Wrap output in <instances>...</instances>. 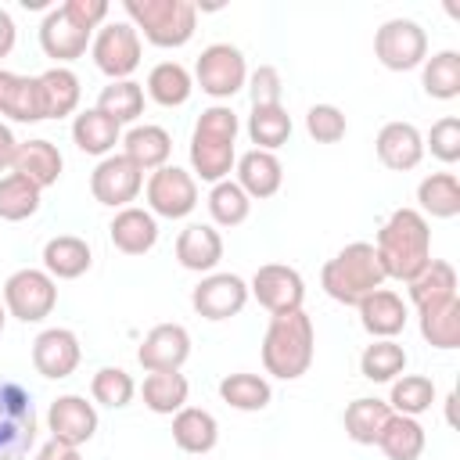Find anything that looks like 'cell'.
<instances>
[{
    "label": "cell",
    "mask_w": 460,
    "mask_h": 460,
    "mask_svg": "<svg viewBox=\"0 0 460 460\" xmlns=\"http://www.w3.org/2000/svg\"><path fill=\"white\" fill-rule=\"evenodd\" d=\"M377 262L392 280H413L431 262V226L417 208H395L377 230Z\"/></svg>",
    "instance_id": "6da1fadb"
},
{
    "label": "cell",
    "mask_w": 460,
    "mask_h": 460,
    "mask_svg": "<svg viewBox=\"0 0 460 460\" xmlns=\"http://www.w3.org/2000/svg\"><path fill=\"white\" fill-rule=\"evenodd\" d=\"M237 111L230 104H212L198 115L190 133V169L205 183L230 180V169L237 162Z\"/></svg>",
    "instance_id": "7a4b0ae2"
},
{
    "label": "cell",
    "mask_w": 460,
    "mask_h": 460,
    "mask_svg": "<svg viewBox=\"0 0 460 460\" xmlns=\"http://www.w3.org/2000/svg\"><path fill=\"white\" fill-rule=\"evenodd\" d=\"M313 349H316V334H313L309 313L305 309L280 313L266 327L262 367H266V374H273L280 381H298L313 367Z\"/></svg>",
    "instance_id": "3957f363"
},
{
    "label": "cell",
    "mask_w": 460,
    "mask_h": 460,
    "mask_svg": "<svg viewBox=\"0 0 460 460\" xmlns=\"http://www.w3.org/2000/svg\"><path fill=\"white\" fill-rule=\"evenodd\" d=\"M385 280H388V277H385V270H381L377 252H374L370 241H352V244H345V248H341L334 259H327L323 270H320L323 291H327L334 302H341V305H359V302H363L370 291H377Z\"/></svg>",
    "instance_id": "277c9868"
},
{
    "label": "cell",
    "mask_w": 460,
    "mask_h": 460,
    "mask_svg": "<svg viewBox=\"0 0 460 460\" xmlns=\"http://www.w3.org/2000/svg\"><path fill=\"white\" fill-rule=\"evenodd\" d=\"M122 11L151 47H183L198 29V7L190 0H122Z\"/></svg>",
    "instance_id": "5b68a950"
},
{
    "label": "cell",
    "mask_w": 460,
    "mask_h": 460,
    "mask_svg": "<svg viewBox=\"0 0 460 460\" xmlns=\"http://www.w3.org/2000/svg\"><path fill=\"white\" fill-rule=\"evenodd\" d=\"M40 420L25 385L0 377V460H22L36 442Z\"/></svg>",
    "instance_id": "8992f818"
},
{
    "label": "cell",
    "mask_w": 460,
    "mask_h": 460,
    "mask_svg": "<svg viewBox=\"0 0 460 460\" xmlns=\"http://www.w3.org/2000/svg\"><path fill=\"white\" fill-rule=\"evenodd\" d=\"M4 309L7 316L22 320V323H40L54 313L58 305V280L47 273V270H14L7 280H4Z\"/></svg>",
    "instance_id": "52a82bcc"
},
{
    "label": "cell",
    "mask_w": 460,
    "mask_h": 460,
    "mask_svg": "<svg viewBox=\"0 0 460 460\" xmlns=\"http://www.w3.org/2000/svg\"><path fill=\"white\" fill-rule=\"evenodd\" d=\"M194 79H198L201 93H208L216 101H226L237 90H244V83H248V61H244V54L234 43H208L198 54Z\"/></svg>",
    "instance_id": "ba28073f"
},
{
    "label": "cell",
    "mask_w": 460,
    "mask_h": 460,
    "mask_svg": "<svg viewBox=\"0 0 460 460\" xmlns=\"http://www.w3.org/2000/svg\"><path fill=\"white\" fill-rule=\"evenodd\" d=\"M374 54L388 72L420 68L428 58V32L413 18H388L374 32Z\"/></svg>",
    "instance_id": "9c48e42d"
},
{
    "label": "cell",
    "mask_w": 460,
    "mask_h": 460,
    "mask_svg": "<svg viewBox=\"0 0 460 460\" xmlns=\"http://www.w3.org/2000/svg\"><path fill=\"white\" fill-rule=\"evenodd\" d=\"M90 54H93V65L111 83L115 79H129L140 68V32L129 22H108L90 40Z\"/></svg>",
    "instance_id": "30bf717a"
},
{
    "label": "cell",
    "mask_w": 460,
    "mask_h": 460,
    "mask_svg": "<svg viewBox=\"0 0 460 460\" xmlns=\"http://www.w3.org/2000/svg\"><path fill=\"white\" fill-rule=\"evenodd\" d=\"M198 208V180L180 165H162L147 176V212L162 219H183Z\"/></svg>",
    "instance_id": "8fae6325"
},
{
    "label": "cell",
    "mask_w": 460,
    "mask_h": 460,
    "mask_svg": "<svg viewBox=\"0 0 460 460\" xmlns=\"http://www.w3.org/2000/svg\"><path fill=\"white\" fill-rule=\"evenodd\" d=\"M248 295H255V302L270 313V316H280V313H295L302 309V298H305V280L295 266H284V262H266L255 270L252 284H248Z\"/></svg>",
    "instance_id": "7c38bea8"
},
{
    "label": "cell",
    "mask_w": 460,
    "mask_h": 460,
    "mask_svg": "<svg viewBox=\"0 0 460 460\" xmlns=\"http://www.w3.org/2000/svg\"><path fill=\"white\" fill-rule=\"evenodd\" d=\"M140 187H144V172L126 155H108L90 172V194L108 208H126L129 201H137Z\"/></svg>",
    "instance_id": "4fadbf2b"
},
{
    "label": "cell",
    "mask_w": 460,
    "mask_h": 460,
    "mask_svg": "<svg viewBox=\"0 0 460 460\" xmlns=\"http://www.w3.org/2000/svg\"><path fill=\"white\" fill-rule=\"evenodd\" d=\"M190 305L205 320H230L248 305V284L237 273H208L190 291Z\"/></svg>",
    "instance_id": "5bb4252c"
},
{
    "label": "cell",
    "mask_w": 460,
    "mask_h": 460,
    "mask_svg": "<svg viewBox=\"0 0 460 460\" xmlns=\"http://www.w3.org/2000/svg\"><path fill=\"white\" fill-rule=\"evenodd\" d=\"M190 356V334L183 323H158L144 334L140 349H137V363L147 370V374H158V370H180Z\"/></svg>",
    "instance_id": "9a60e30c"
},
{
    "label": "cell",
    "mask_w": 460,
    "mask_h": 460,
    "mask_svg": "<svg viewBox=\"0 0 460 460\" xmlns=\"http://www.w3.org/2000/svg\"><path fill=\"white\" fill-rule=\"evenodd\" d=\"M47 428L58 442L79 449L97 431V410H93V402H86V395H75V392L58 395L47 410Z\"/></svg>",
    "instance_id": "2e32d148"
},
{
    "label": "cell",
    "mask_w": 460,
    "mask_h": 460,
    "mask_svg": "<svg viewBox=\"0 0 460 460\" xmlns=\"http://www.w3.org/2000/svg\"><path fill=\"white\" fill-rule=\"evenodd\" d=\"M79 359H83V349L68 327H47L32 341V367H36V374H43L50 381L68 377L79 367Z\"/></svg>",
    "instance_id": "e0dca14e"
},
{
    "label": "cell",
    "mask_w": 460,
    "mask_h": 460,
    "mask_svg": "<svg viewBox=\"0 0 460 460\" xmlns=\"http://www.w3.org/2000/svg\"><path fill=\"white\" fill-rule=\"evenodd\" d=\"M90 36H93V32L79 29L61 7H50V11L43 14V22H40V50H43L54 65H65V68H68V61H75V58L86 54Z\"/></svg>",
    "instance_id": "ac0fdd59"
},
{
    "label": "cell",
    "mask_w": 460,
    "mask_h": 460,
    "mask_svg": "<svg viewBox=\"0 0 460 460\" xmlns=\"http://www.w3.org/2000/svg\"><path fill=\"white\" fill-rule=\"evenodd\" d=\"M374 147H377L381 165L392 172H410L424 158V137L413 122H385Z\"/></svg>",
    "instance_id": "d6986e66"
},
{
    "label": "cell",
    "mask_w": 460,
    "mask_h": 460,
    "mask_svg": "<svg viewBox=\"0 0 460 460\" xmlns=\"http://www.w3.org/2000/svg\"><path fill=\"white\" fill-rule=\"evenodd\" d=\"M234 169H237V180H234V183H237L252 201L273 198V194L280 190V183H284V165H280V158H277L273 151L252 147V151L237 155Z\"/></svg>",
    "instance_id": "ffe728a7"
},
{
    "label": "cell",
    "mask_w": 460,
    "mask_h": 460,
    "mask_svg": "<svg viewBox=\"0 0 460 460\" xmlns=\"http://www.w3.org/2000/svg\"><path fill=\"white\" fill-rule=\"evenodd\" d=\"M176 259L190 273H212L223 259V237L208 223H187L176 237Z\"/></svg>",
    "instance_id": "44dd1931"
},
{
    "label": "cell",
    "mask_w": 460,
    "mask_h": 460,
    "mask_svg": "<svg viewBox=\"0 0 460 460\" xmlns=\"http://www.w3.org/2000/svg\"><path fill=\"white\" fill-rule=\"evenodd\" d=\"M108 237L111 244L122 252V255H144L155 248L158 241V223L147 208H137V205H126L115 212V219L108 223Z\"/></svg>",
    "instance_id": "7402d4cb"
},
{
    "label": "cell",
    "mask_w": 460,
    "mask_h": 460,
    "mask_svg": "<svg viewBox=\"0 0 460 460\" xmlns=\"http://www.w3.org/2000/svg\"><path fill=\"white\" fill-rule=\"evenodd\" d=\"M356 309H359V323H363V331L370 338H395L406 327V320H410L406 302L395 291H388V288L370 291Z\"/></svg>",
    "instance_id": "603a6c76"
},
{
    "label": "cell",
    "mask_w": 460,
    "mask_h": 460,
    "mask_svg": "<svg viewBox=\"0 0 460 460\" xmlns=\"http://www.w3.org/2000/svg\"><path fill=\"white\" fill-rule=\"evenodd\" d=\"M61 165H65L61 151H58L50 140L36 137V140H22V144H18V155H14L11 172H18V176H25L29 183H36L40 190H47V187L58 183Z\"/></svg>",
    "instance_id": "cb8c5ba5"
},
{
    "label": "cell",
    "mask_w": 460,
    "mask_h": 460,
    "mask_svg": "<svg viewBox=\"0 0 460 460\" xmlns=\"http://www.w3.org/2000/svg\"><path fill=\"white\" fill-rule=\"evenodd\" d=\"M172 442L190 456H205L219 442V424H216V417L208 410L183 406V410L172 413Z\"/></svg>",
    "instance_id": "d4e9b609"
},
{
    "label": "cell",
    "mask_w": 460,
    "mask_h": 460,
    "mask_svg": "<svg viewBox=\"0 0 460 460\" xmlns=\"http://www.w3.org/2000/svg\"><path fill=\"white\" fill-rule=\"evenodd\" d=\"M122 155L140 169V172H155L162 165H169V155H172V137L162 129V126H133L126 137H122Z\"/></svg>",
    "instance_id": "484cf974"
},
{
    "label": "cell",
    "mask_w": 460,
    "mask_h": 460,
    "mask_svg": "<svg viewBox=\"0 0 460 460\" xmlns=\"http://www.w3.org/2000/svg\"><path fill=\"white\" fill-rule=\"evenodd\" d=\"M90 262H93V252L75 234H58L43 244V270L54 280H75L90 270Z\"/></svg>",
    "instance_id": "4316f807"
},
{
    "label": "cell",
    "mask_w": 460,
    "mask_h": 460,
    "mask_svg": "<svg viewBox=\"0 0 460 460\" xmlns=\"http://www.w3.org/2000/svg\"><path fill=\"white\" fill-rule=\"evenodd\" d=\"M72 140L83 155H97V158H108L111 147L122 140V126L111 122L104 111L97 108H86L72 119Z\"/></svg>",
    "instance_id": "83f0119b"
},
{
    "label": "cell",
    "mask_w": 460,
    "mask_h": 460,
    "mask_svg": "<svg viewBox=\"0 0 460 460\" xmlns=\"http://www.w3.org/2000/svg\"><path fill=\"white\" fill-rule=\"evenodd\" d=\"M40 79V97H43V119H65L79 108V75L65 65H54L36 75Z\"/></svg>",
    "instance_id": "f1b7e54d"
},
{
    "label": "cell",
    "mask_w": 460,
    "mask_h": 460,
    "mask_svg": "<svg viewBox=\"0 0 460 460\" xmlns=\"http://www.w3.org/2000/svg\"><path fill=\"white\" fill-rule=\"evenodd\" d=\"M417 212L428 219H453L460 216V180L456 172H431L417 183Z\"/></svg>",
    "instance_id": "f546056e"
},
{
    "label": "cell",
    "mask_w": 460,
    "mask_h": 460,
    "mask_svg": "<svg viewBox=\"0 0 460 460\" xmlns=\"http://www.w3.org/2000/svg\"><path fill=\"white\" fill-rule=\"evenodd\" d=\"M406 288H410V302L417 309L449 302V298H456V270L446 259H431L413 280H406Z\"/></svg>",
    "instance_id": "4dcf8cb0"
},
{
    "label": "cell",
    "mask_w": 460,
    "mask_h": 460,
    "mask_svg": "<svg viewBox=\"0 0 460 460\" xmlns=\"http://www.w3.org/2000/svg\"><path fill=\"white\" fill-rule=\"evenodd\" d=\"M424 428L417 417H402V413H392L377 435V449L388 456V460H417L424 453Z\"/></svg>",
    "instance_id": "1f68e13d"
},
{
    "label": "cell",
    "mask_w": 460,
    "mask_h": 460,
    "mask_svg": "<svg viewBox=\"0 0 460 460\" xmlns=\"http://www.w3.org/2000/svg\"><path fill=\"white\" fill-rule=\"evenodd\" d=\"M194 93V75L180 61H158L147 72V97L162 108H180Z\"/></svg>",
    "instance_id": "d6a6232c"
},
{
    "label": "cell",
    "mask_w": 460,
    "mask_h": 460,
    "mask_svg": "<svg viewBox=\"0 0 460 460\" xmlns=\"http://www.w3.org/2000/svg\"><path fill=\"white\" fill-rule=\"evenodd\" d=\"M144 406L151 413H162V417H172L176 410L187 406V395H190V385L180 370H158V374H147L144 377Z\"/></svg>",
    "instance_id": "836d02e7"
},
{
    "label": "cell",
    "mask_w": 460,
    "mask_h": 460,
    "mask_svg": "<svg viewBox=\"0 0 460 460\" xmlns=\"http://www.w3.org/2000/svg\"><path fill=\"white\" fill-rule=\"evenodd\" d=\"M417 316H420V338L431 349H446L449 352V349L460 345V298L417 309Z\"/></svg>",
    "instance_id": "e575fe53"
},
{
    "label": "cell",
    "mask_w": 460,
    "mask_h": 460,
    "mask_svg": "<svg viewBox=\"0 0 460 460\" xmlns=\"http://www.w3.org/2000/svg\"><path fill=\"white\" fill-rule=\"evenodd\" d=\"M388 417H392V410H388L385 399H374V395L352 399V402L345 406V435H349L356 446H374Z\"/></svg>",
    "instance_id": "d590c367"
},
{
    "label": "cell",
    "mask_w": 460,
    "mask_h": 460,
    "mask_svg": "<svg viewBox=\"0 0 460 460\" xmlns=\"http://www.w3.org/2000/svg\"><path fill=\"white\" fill-rule=\"evenodd\" d=\"M420 86L435 101L460 97V54L456 50H438V54L424 58V65H420Z\"/></svg>",
    "instance_id": "8d00e7d4"
},
{
    "label": "cell",
    "mask_w": 460,
    "mask_h": 460,
    "mask_svg": "<svg viewBox=\"0 0 460 460\" xmlns=\"http://www.w3.org/2000/svg\"><path fill=\"white\" fill-rule=\"evenodd\" d=\"M406 370V349L395 338H374L363 352H359V374L367 381H395Z\"/></svg>",
    "instance_id": "74e56055"
},
{
    "label": "cell",
    "mask_w": 460,
    "mask_h": 460,
    "mask_svg": "<svg viewBox=\"0 0 460 460\" xmlns=\"http://www.w3.org/2000/svg\"><path fill=\"white\" fill-rule=\"evenodd\" d=\"M219 399L226 406H234V410H241V413H259V410L270 406L273 388L259 374H226L219 381Z\"/></svg>",
    "instance_id": "f35d334b"
},
{
    "label": "cell",
    "mask_w": 460,
    "mask_h": 460,
    "mask_svg": "<svg viewBox=\"0 0 460 460\" xmlns=\"http://www.w3.org/2000/svg\"><path fill=\"white\" fill-rule=\"evenodd\" d=\"M97 111H104L111 122H137L144 115V86L133 79H115L97 93Z\"/></svg>",
    "instance_id": "ab89813d"
},
{
    "label": "cell",
    "mask_w": 460,
    "mask_h": 460,
    "mask_svg": "<svg viewBox=\"0 0 460 460\" xmlns=\"http://www.w3.org/2000/svg\"><path fill=\"white\" fill-rule=\"evenodd\" d=\"M435 402V381L424 374H399L392 381V395H388V410L402 413V417H420L424 410H431Z\"/></svg>",
    "instance_id": "60d3db41"
},
{
    "label": "cell",
    "mask_w": 460,
    "mask_h": 460,
    "mask_svg": "<svg viewBox=\"0 0 460 460\" xmlns=\"http://www.w3.org/2000/svg\"><path fill=\"white\" fill-rule=\"evenodd\" d=\"M40 194L43 190L36 183H29L25 176H18V172L0 176V219L22 223V219L36 216L40 212Z\"/></svg>",
    "instance_id": "b9f144b4"
},
{
    "label": "cell",
    "mask_w": 460,
    "mask_h": 460,
    "mask_svg": "<svg viewBox=\"0 0 460 460\" xmlns=\"http://www.w3.org/2000/svg\"><path fill=\"white\" fill-rule=\"evenodd\" d=\"M248 137L259 151H277L280 144H288L291 137V115L284 104L273 108H252L248 115Z\"/></svg>",
    "instance_id": "7bdbcfd3"
},
{
    "label": "cell",
    "mask_w": 460,
    "mask_h": 460,
    "mask_svg": "<svg viewBox=\"0 0 460 460\" xmlns=\"http://www.w3.org/2000/svg\"><path fill=\"white\" fill-rule=\"evenodd\" d=\"M205 205H208V216H212L216 226H241V223L248 219V212H252V198H248L234 180L212 183Z\"/></svg>",
    "instance_id": "ee69618b"
},
{
    "label": "cell",
    "mask_w": 460,
    "mask_h": 460,
    "mask_svg": "<svg viewBox=\"0 0 460 460\" xmlns=\"http://www.w3.org/2000/svg\"><path fill=\"white\" fill-rule=\"evenodd\" d=\"M90 395H93V402H101V406H108V410H122V406L133 402L137 381H133L122 367H101V370L93 374V381H90Z\"/></svg>",
    "instance_id": "f6af8a7d"
},
{
    "label": "cell",
    "mask_w": 460,
    "mask_h": 460,
    "mask_svg": "<svg viewBox=\"0 0 460 460\" xmlns=\"http://www.w3.org/2000/svg\"><path fill=\"white\" fill-rule=\"evenodd\" d=\"M4 115L14 119V122H43V97H40V79L36 75H18Z\"/></svg>",
    "instance_id": "bcb514c9"
},
{
    "label": "cell",
    "mask_w": 460,
    "mask_h": 460,
    "mask_svg": "<svg viewBox=\"0 0 460 460\" xmlns=\"http://www.w3.org/2000/svg\"><path fill=\"white\" fill-rule=\"evenodd\" d=\"M305 129H309V137L316 144H338L345 137L349 122H345V111L341 108H334V104H313L305 111Z\"/></svg>",
    "instance_id": "7dc6e473"
},
{
    "label": "cell",
    "mask_w": 460,
    "mask_h": 460,
    "mask_svg": "<svg viewBox=\"0 0 460 460\" xmlns=\"http://www.w3.org/2000/svg\"><path fill=\"white\" fill-rule=\"evenodd\" d=\"M424 147H428L438 162H446V165L460 162V119H453V115L438 119V122L431 126V133H428Z\"/></svg>",
    "instance_id": "c3c4849f"
},
{
    "label": "cell",
    "mask_w": 460,
    "mask_h": 460,
    "mask_svg": "<svg viewBox=\"0 0 460 460\" xmlns=\"http://www.w3.org/2000/svg\"><path fill=\"white\" fill-rule=\"evenodd\" d=\"M248 97H252V108H273V104H280V97H284L280 72L273 65H259L248 75Z\"/></svg>",
    "instance_id": "681fc988"
},
{
    "label": "cell",
    "mask_w": 460,
    "mask_h": 460,
    "mask_svg": "<svg viewBox=\"0 0 460 460\" xmlns=\"http://www.w3.org/2000/svg\"><path fill=\"white\" fill-rule=\"evenodd\" d=\"M61 11H65L79 29L93 32V29H101L104 18H108V0H65Z\"/></svg>",
    "instance_id": "f907efd6"
},
{
    "label": "cell",
    "mask_w": 460,
    "mask_h": 460,
    "mask_svg": "<svg viewBox=\"0 0 460 460\" xmlns=\"http://www.w3.org/2000/svg\"><path fill=\"white\" fill-rule=\"evenodd\" d=\"M36 460H79V449H75V446H65V442H58V438H50V442L40 446Z\"/></svg>",
    "instance_id": "816d5d0a"
},
{
    "label": "cell",
    "mask_w": 460,
    "mask_h": 460,
    "mask_svg": "<svg viewBox=\"0 0 460 460\" xmlns=\"http://www.w3.org/2000/svg\"><path fill=\"white\" fill-rule=\"evenodd\" d=\"M18 144H22V140H14V133H11V126H4V122H0V172L14 165V155H18Z\"/></svg>",
    "instance_id": "f5cc1de1"
},
{
    "label": "cell",
    "mask_w": 460,
    "mask_h": 460,
    "mask_svg": "<svg viewBox=\"0 0 460 460\" xmlns=\"http://www.w3.org/2000/svg\"><path fill=\"white\" fill-rule=\"evenodd\" d=\"M14 40H18V29H14V18L0 7V58H7L14 50Z\"/></svg>",
    "instance_id": "db71d44e"
},
{
    "label": "cell",
    "mask_w": 460,
    "mask_h": 460,
    "mask_svg": "<svg viewBox=\"0 0 460 460\" xmlns=\"http://www.w3.org/2000/svg\"><path fill=\"white\" fill-rule=\"evenodd\" d=\"M14 83H18V75H14V72H7V68H0V115L7 111V101H11Z\"/></svg>",
    "instance_id": "11a10c76"
},
{
    "label": "cell",
    "mask_w": 460,
    "mask_h": 460,
    "mask_svg": "<svg viewBox=\"0 0 460 460\" xmlns=\"http://www.w3.org/2000/svg\"><path fill=\"white\" fill-rule=\"evenodd\" d=\"M4 323H7V309H4V298H0V334H4Z\"/></svg>",
    "instance_id": "9f6ffc18"
}]
</instances>
